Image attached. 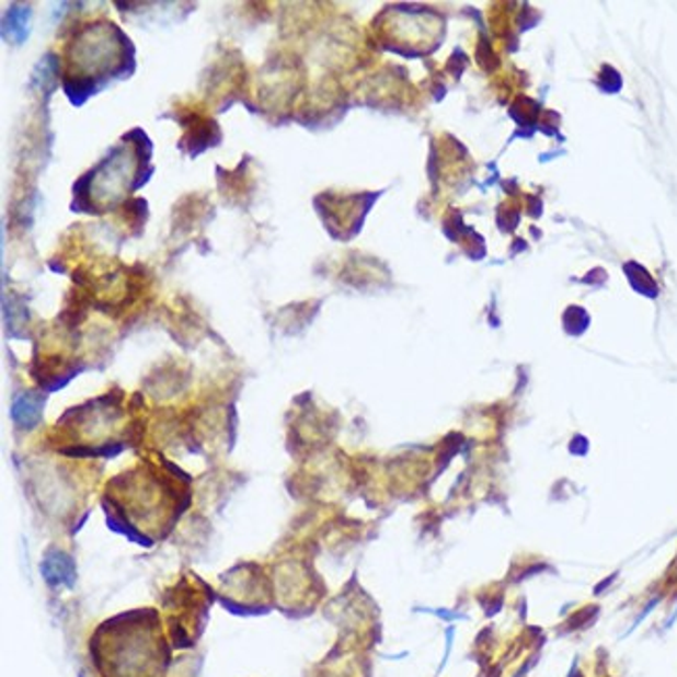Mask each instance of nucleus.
<instances>
[{
	"mask_svg": "<svg viewBox=\"0 0 677 677\" xmlns=\"http://www.w3.org/2000/svg\"><path fill=\"white\" fill-rule=\"evenodd\" d=\"M43 575L50 586H59V584L71 586L76 582L73 561L64 552H50L44 559Z\"/></svg>",
	"mask_w": 677,
	"mask_h": 677,
	"instance_id": "nucleus-1",
	"label": "nucleus"
},
{
	"mask_svg": "<svg viewBox=\"0 0 677 677\" xmlns=\"http://www.w3.org/2000/svg\"><path fill=\"white\" fill-rule=\"evenodd\" d=\"M43 402L34 401L32 397H23L18 399L13 404V420L20 425H34L38 422V413H41Z\"/></svg>",
	"mask_w": 677,
	"mask_h": 677,
	"instance_id": "nucleus-2",
	"label": "nucleus"
}]
</instances>
